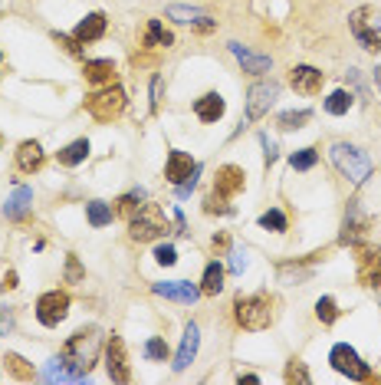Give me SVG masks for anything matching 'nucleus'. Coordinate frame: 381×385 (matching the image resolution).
Listing matches in <instances>:
<instances>
[{
	"label": "nucleus",
	"mask_w": 381,
	"mask_h": 385,
	"mask_svg": "<svg viewBox=\"0 0 381 385\" xmlns=\"http://www.w3.org/2000/svg\"><path fill=\"white\" fill-rule=\"evenodd\" d=\"M279 96V83H253L247 93V122H253V119H263L270 112V106L277 102Z\"/></svg>",
	"instance_id": "obj_11"
},
{
	"label": "nucleus",
	"mask_w": 381,
	"mask_h": 385,
	"mask_svg": "<svg viewBox=\"0 0 381 385\" xmlns=\"http://www.w3.org/2000/svg\"><path fill=\"white\" fill-rule=\"evenodd\" d=\"M17 168L20 172H27V174H33V172H40L43 168V148H40V142H23L17 148Z\"/></svg>",
	"instance_id": "obj_20"
},
{
	"label": "nucleus",
	"mask_w": 381,
	"mask_h": 385,
	"mask_svg": "<svg viewBox=\"0 0 381 385\" xmlns=\"http://www.w3.org/2000/svg\"><path fill=\"white\" fill-rule=\"evenodd\" d=\"M198 346H200V333L194 323H188L184 326V339H181V349H178V356H174V372H184V369L194 362V356H198Z\"/></svg>",
	"instance_id": "obj_17"
},
{
	"label": "nucleus",
	"mask_w": 381,
	"mask_h": 385,
	"mask_svg": "<svg viewBox=\"0 0 381 385\" xmlns=\"http://www.w3.org/2000/svg\"><path fill=\"white\" fill-rule=\"evenodd\" d=\"M315 162H319V152H315V148H299V152H293V158H289V165H293L296 172H309Z\"/></svg>",
	"instance_id": "obj_33"
},
{
	"label": "nucleus",
	"mask_w": 381,
	"mask_h": 385,
	"mask_svg": "<svg viewBox=\"0 0 381 385\" xmlns=\"http://www.w3.org/2000/svg\"><path fill=\"white\" fill-rule=\"evenodd\" d=\"M260 145H263V155H267V165L277 162V145H273V138H270V135H260Z\"/></svg>",
	"instance_id": "obj_44"
},
{
	"label": "nucleus",
	"mask_w": 381,
	"mask_h": 385,
	"mask_svg": "<svg viewBox=\"0 0 381 385\" xmlns=\"http://www.w3.org/2000/svg\"><path fill=\"white\" fill-rule=\"evenodd\" d=\"M230 247V237L227 234H217V237H214V251H227Z\"/></svg>",
	"instance_id": "obj_46"
},
{
	"label": "nucleus",
	"mask_w": 381,
	"mask_h": 385,
	"mask_svg": "<svg viewBox=\"0 0 381 385\" xmlns=\"http://www.w3.org/2000/svg\"><path fill=\"white\" fill-rule=\"evenodd\" d=\"M0 287H4V290H13V287H17V270H7V273H4V283H0Z\"/></svg>",
	"instance_id": "obj_45"
},
{
	"label": "nucleus",
	"mask_w": 381,
	"mask_h": 385,
	"mask_svg": "<svg viewBox=\"0 0 381 385\" xmlns=\"http://www.w3.org/2000/svg\"><path fill=\"white\" fill-rule=\"evenodd\" d=\"M375 83H378V86H381V66L375 69Z\"/></svg>",
	"instance_id": "obj_49"
},
{
	"label": "nucleus",
	"mask_w": 381,
	"mask_h": 385,
	"mask_svg": "<svg viewBox=\"0 0 381 385\" xmlns=\"http://www.w3.org/2000/svg\"><path fill=\"white\" fill-rule=\"evenodd\" d=\"M329 362H332L335 372H342V376L355 379V382H365V379H375V372L368 366H365L362 359H358V353H355L349 343H339V346H332V353H329Z\"/></svg>",
	"instance_id": "obj_8"
},
{
	"label": "nucleus",
	"mask_w": 381,
	"mask_h": 385,
	"mask_svg": "<svg viewBox=\"0 0 381 385\" xmlns=\"http://www.w3.org/2000/svg\"><path fill=\"white\" fill-rule=\"evenodd\" d=\"M368 227H372V221H368V214L362 211V204L358 201H349V214H345V224H342V237H339V244H358L368 234Z\"/></svg>",
	"instance_id": "obj_12"
},
{
	"label": "nucleus",
	"mask_w": 381,
	"mask_h": 385,
	"mask_svg": "<svg viewBox=\"0 0 381 385\" xmlns=\"http://www.w3.org/2000/svg\"><path fill=\"white\" fill-rule=\"evenodd\" d=\"M0 145H4V138H0Z\"/></svg>",
	"instance_id": "obj_50"
},
{
	"label": "nucleus",
	"mask_w": 381,
	"mask_h": 385,
	"mask_svg": "<svg viewBox=\"0 0 381 385\" xmlns=\"http://www.w3.org/2000/svg\"><path fill=\"white\" fill-rule=\"evenodd\" d=\"M230 270H234L237 277L247 270V251H243V247H234V251H230Z\"/></svg>",
	"instance_id": "obj_42"
},
{
	"label": "nucleus",
	"mask_w": 381,
	"mask_h": 385,
	"mask_svg": "<svg viewBox=\"0 0 381 385\" xmlns=\"http://www.w3.org/2000/svg\"><path fill=\"white\" fill-rule=\"evenodd\" d=\"M322 73L315 66H296L293 73H289V83H293L296 93H303V96H315L319 89H322Z\"/></svg>",
	"instance_id": "obj_16"
},
{
	"label": "nucleus",
	"mask_w": 381,
	"mask_h": 385,
	"mask_svg": "<svg viewBox=\"0 0 381 385\" xmlns=\"http://www.w3.org/2000/svg\"><path fill=\"white\" fill-rule=\"evenodd\" d=\"M86 155H89V142L86 138H76V142H69L66 148H59L56 158L63 168H76L79 162H86Z\"/></svg>",
	"instance_id": "obj_23"
},
{
	"label": "nucleus",
	"mask_w": 381,
	"mask_h": 385,
	"mask_svg": "<svg viewBox=\"0 0 381 385\" xmlns=\"http://www.w3.org/2000/svg\"><path fill=\"white\" fill-rule=\"evenodd\" d=\"M332 162L352 184H362L365 178L372 174V158H368L362 148H355V145H349V142L332 145Z\"/></svg>",
	"instance_id": "obj_4"
},
{
	"label": "nucleus",
	"mask_w": 381,
	"mask_h": 385,
	"mask_svg": "<svg viewBox=\"0 0 381 385\" xmlns=\"http://www.w3.org/2000/svg\"><path fill=\"white\" fill-rule=\"evenodd\" d=\"M86 214H89V224H92V227H105V224H112V218H115V211L105 201H89Z\"/></svg>",
	"instance_id": "obj_27"
},
{
	"label": "nucleus",
	"mask_w": 381,
	"mask_h": 385,
	"mask_svg": "<svg viewBox=\"0 0 381 385\" xmlns=\"http://www.w3.org/2000/svg\"><path fill=\"white\" fill-rule=\"evenodd\" d=\"M122 109H125V93L115 83L92 93V96H86V112L95 122H112V119L122 116Z\"/></svg>",
	"instance_id": "obj_6"
},
{
	"label": "nucleus",
	"mask_w": 381,
	"mask_h": 385,
	"mask_svg": "<svg viewBox=\"0 0 381 385\" xmlns=\"http://www.w3.org/2000/svg\"><path fill=\"white\" fill-rule=\"evenodd\" d=\"M204 211H207V214H230L234 208L227 204V198H220V194L214 191V194H207V201H204Z\"/></svg>",
	"instance_id": "obj_38"
},
{
	"label": "nucleus",
	"mask_w": 381,
	"mask_h": 385,
	"mask_svg": "<svg viewBox=\"0 0 381 385\" xmlns=\"http://www.w3.org/2000/svg\"><path fill=\"white\" fill-rule=\"evenodd\" d=\"M230 49H234V57L243 63V73H267L270 69V57H250L240 43H230Z\"/></svg>",
	"instance_id": "obj_26"
},
{
	"label": "nucleus",
	"mask_w": 381,
	"mask_h": 385,
	"mask_svg": "<svg viewBox=\"0 0 381 385\" xmlns=\"http://www.w3.org/2000/svg\"><path fill=\"white\" fill-rule=\"evenodd\" d=\"M30 201H33V191H30V188H13V194H10L7 208H4L10 221H20V218H27Z\"/></svg>",
	"instance_id": "obj_22"
},
{
	"label": "nucleus",
	"mask_w": 381,
	"mask_h": 385,
	"mask_svg": "<svg viewBox=\"0 0 381 385\" xmlns=\"http://www.w3.org/2000/svg\"><path fill=\"white\" fill-rule=\"evenodd\" d=\"M214 191L220 198H234L237 191H243V168H237V165H220L217 178H214Z\"/></svg>",
	"instance_id": "obj_15"
},
{
	"label": "nucleus",
	"mask_w": 381,
	"mask_h": 385,
	"mask_svg": "<svg viewBox=\"0 0 381 385\" xmlns=\"http://www.w3.org/2000/svg\"><path fill=\"white\" fill-rule=\"evenodd\" d=\"M164 231H168V218H164V211L158 204H142L128 218V237L138 244L158 241V237H164Z\"/></svg>",
	"instance_id": "obj_3"
},
{
	"label": "nucleus",
	"mask_w": 381,
	"mask_h": 385,
	"mask_svg": "<svg viewBox=\"0 0 381 385\" xmlns=\"http://www.w3.org/2000/svg\"><path fill=\"white\" fill-rule=\"evenodd\" d=\"M174 43V37L162 27V20H148V30H145V47L152 49H168Z\"/></svg>",
	"instance_id": "obj_24"
},
{
	"label": "nucleus",
	"mask_w": 381,
	"mask_h": 385,
	"mask_svg": "<svg viewBox=\"0 0 381 385\" xmlns=\"http://www.w3.org/2000/svg\"><path fill=\"white\" fill-rule=\"evenodd\" d=\"M83 277H86V270H83L79 257H76V254H69V260H66V280H69V283H79Z\"/></svg>",
	"instance_id": "obj_41"
},
{
	"label": "nucleus",
	"mask_w": 381,
	"mask_h": 385,
	"mask_svg": "<svg viewBox=\"0 0 381 385\" xmlns=\"http://www.w3.org/2000/svg\"><path fill=\"white\" fill-rule=\"evenodd\" d=\"M309 119H313V112H309V109H299V112H283V116L277 119V126L283 129V132H293V129H303Z\"/></svg>",
	"instance_id": "obj_30"
},
{
	"label": "nucleus",
	"mask_w": 381,
	"mask_h": 385,
	"mask_svg": "<svg viewBox=\"0 0 381 385\" xmlns=\"http://www.w3.org/2000/svg\"><path fill=\"white\" fill-rule=\"evenodd\" d=\"M224 112H227V102H224L217 93H207V96H200L198 102H194V116H198L200 122H217Z\"/></svg>",
	"instance_id": "obj_19"
},
{
	"label": "nucleus",
	"mask_w": 381,
	"mask_h": 385,
	"mask_svg": "<svg viewBox=\"0 0 381 385\" xmlns=\"http://www.w3.org/2000/svg\"><path fill=\"white\" fill-rule=\"evenodd\" d=\"M0 59H4V53H0Z\"/></svg>",
	"instance_id": "obj_51"
},
{
	"label": "nucleus",
	"mask_w": 381,
	"mask_h": 385,
	"mask_svg": "<svg viewBox=\"0 0 381 385\" xmlns=\"http://www.w3.org/2000/svg\"><path fill=\"white\" fill-rule=\"evenodd\" d=\"M220 290H224V267H220L217 260H214V263H207V270H204V280H200V293H204V297H217Z\"/></svg>",
	"instance_id": "obj_25"
},
{
	"label": "nucleus",
	"mask_w": 381,
	"mask_h": 385,
	"mask_svg": "<svg viewBox=\"0 0 381 385\" xmlns=\"http://www.w3.org/2000/svg\"><path fill=\"white\" fill-rule=\"evenodd\" d=\"M349 106H352V96H349L345 89H335L332 96L325 99V112H332V116H345Z\"/></svg>",
	"instance_id": "obj_31"
},
{
	"label": "nucleus",
	"mask_w": 381,
	"mask_h": 385,
	"mask_svg": "<svg viewBox=\"0 0 381 385\" xmlns=\"http://www.w3.org/2000/svg\"><path fill=\"white\" fill-rule=\"evenodd\" d=\"M138 201H145V191H128V194H122V198L115 201L112 211L119 214V218H132V214L138 211V208H142Z\"/></svg>",
	"instance_id": "obj_29"
},
{
	"label": "nucleus",
	"mask_w": 381,
	"mask_h": 385,
	"mask_svg": "<svg viewBox=\"0 0 381 385\" xmlns=\"http://www.w3.org/2000/svg\"><path fill=\"white\" fill-rule=\"evenodd\" d=\"M105 369H109L112 382H128V379H132V369H128V356H125L122 336L109 339V346H105Z\"/></svg>",
	"instance_id": "obj_13"
},
{
	"label": "nucleus",
	"mask_w": 381,
	"mask_h": 385,
	"mask_svg": "<svg viewBox=\"0 0 381 385\" xmlns=\"http://www.w3.org/2000/svg\"><path fill=\"white\" fill-rule=\"evenodd\" d=\"M155 260H158L162 267H174V263H178V251H174L171 244H162V247H155Z\"/></svg>",
	"instance_id": "obj_40"
},
{
	"label": "nucleus",
	"mask_w": 381,
	"mask_h": 385,
	"mask_svg": "<svg viewBox=\"0 0 381 385\" xmlns=\"http://www.w3.org/2000/svg\"><path fill=\"white\" fill-rule=\"evenodd\" d=\"M105 27H109L105 13H89L86 20H79L76 40H79V43H92V40H99V37L105 33Z\"/></svg>",
	"instance_id": "obj_21"
},
{
	"label": "nucleus",
	"mask_w": 381,
	"mask_h": 385,
	"mask_svg": "<svg viewBox=\"0 0 381 385\" xmlns=\"http://www.w3.org/2000/svg\"><path fill=\"white\" fill-rule=\"evenodd\" d=\"M99 346H102V333L99 326H83L76 329L73 336L63 343V362L69 369V379L73 382H83L89 376V369L95 366V359H99Z\"/></svg>",
	"instance_id": "obj_1"
},
{
	"label": "nucleus",
	"mask_w": 381,
	"mask_h": 385,
	"mask_svg": "<svg viewBox=\"0 0 381 385\" xmlns=\"http://www.w3.org/2000/svg\"><path fill=\"white\" fill-rule=\"evenodd\" d=\"M83 76H86L89 86H112L115 83V63L112 59H86Z\"/></svg>",
	"instance_id": "obj_18"
},
{
	"label": "nucleus",
	"mask_w": 381,
	"mask_h": 385,
	"mask_svg": "<svg viewBox=\"0 0 381 385\" xmlns=\"http://www.w3.org/2000/svg\"><path fill=\"white\" fill-rule=\"evenodd\" d=\"M152 290L164 300H178V303H194L200 297V287L188 283V280H168V283H152Z\"/></svg>",
	"instance_id": "obj_14"
},
{
	"label": "nucleus",
	"mask_w": 381,
	"mask_h": 385,
	"mask_svg": "<svg viewBox=\"0 0 381 385\" xmlns=\"http://www.w3.org/2000/svg\"><path fill=\"white\" fill-rule=\"evenodd\" d=\"M286 382H299V385L309 382V369H306L303 359H289V366H286Z\"/></svg>",
	"instance_id": "obj_35"
},
{
	"label": "nucleus",
	"mask_w": 381,
	"mask_h": 385,
	"mask_svg": "<svg viewBox=\"0 0 381 385\" xmlns=\"http://www.w3.org/2000/svg\"><path fill=\"white\" fill-rule=\"evenodd\" d=\"M168 17L181 20V23H198L204 13H200V10H194V7H168Z\"/></svg>",
	"instance_id": "obj_39"
},
{
	"label": "nucleus",
	"mask_w": 381,
	"mask_h": 385,
	"mask_svg": "<svg viewBox=\"0 0 381 385\" xmlns=\"http://www.w3.org/2000/svg\"><path fill=\"white\" fill-rule=\"evenodd\" d=\"M355 267L362 287H381V251L372 244H355Z\"/></svg>",
	"instance_id": "obj_9"
},
{
	"label": "nucleus",
	"mask_w": 381,
	"mask_h": 385,
	"mask_svg": "<svg viewBox=\"0 0 381 385\" xmlns=\"http://www.w3.org/2000/svg\"><path fill=\"white\" fill-rule=\"evenodd\" d=\"M40 379H43V382H63V379H69V369H66V362H63V356L49 359L47 369L40 372Z\"/></svg>",
	"instance_id": "obj_32"
},
{
	"label": "nucleus",
	"mask_w": 381,
	"mask_h": 385,
	"mask_svg": "<svg viewBox=\"0 0 381 385\" xmlns=\"http://www.w3.org/2000/svg\"><path fill=\"white\" fill-rule=\"evenodd\" d=\"M234 316H237V323L243 329H267L270 319H273V300L267 297V293H250V297H243L240 293L237 300H234Z\"/></svg>",
	"instance_id": "obj_2"
},
{
	"label": "nucleus",
	"mask_w": 381,
	"mask_h": 385,
	"mask_svg": "<svg viewBox=\"0 0 381 385\" xmlns=\"http://www.w3.org/2000/svg\"><path fill=\"white\" fill-rule=\"evenodd\" d=\"M315 316L322 319L325 326H332L335 319H339V307H335V300L332 297H322L319 303H315Z\"/></svg>",
	"instance_id": "obj_34"
},
{
	"label": "nucleus",
	"mask_w": 381,
	"mask_h": 385,
	"mask_svg": "<svg viewBox=\"0 0 381 385\" xmlns=\"http://www.w3.org/2000/svg\"><path fill=\"white\" fill-rule=\"evenodd\" d=\"M198 174H200V165L190 158L188 152H171L168 155V165H164V178L178 188V198H188L198 184Z\"/></svg>",
	"instance_id": "obj_5"
},
{
	"label": "nucleus",
	"mask_w": 381,
	"mask_h": 385,
	"mask_svg": "<svg viewBox=\"0 0 381 385\" xmlns=\"http://www.w3.org/2000/svg\"><path fill=\"white\" fill-rule=\"evenodd\" d=\"M349 27H352L355 37L362 40V47L368 49V53H381V20L375 17L372 7L355 10L352 20H349Z\"/></svg>",
	"instance_id": "obj_7"
},
{
	"label": "nucleus",
	"mask_w": 381,
	"mask_h": 385,
	"mask_svg": "<svg viewBox=\"0 0 381 385\" xmlns=\"http://www.w3.org/2000/svg\"><path fill=\"white\" fill-rule=\"evenodd\" d=\"M260 227H267V231H286V218L283 211H267V214H260Z\"/></svg>",
	"instance_id": "obj_37"
},
{
	"label": "nucleus",
	"mask_w": 381,
	"mask_h": 385,
	"mask_svg": "<svg viewBox=\"0 0 381 385\" xmlns=\"http://www.w3.org/2000/svg\"><path fill=\"white\" fill-rule=\"evenodd\" d=\"M145 356L155 359V362H164V359H168V343H164L162 336H152L145 343Z\"/></svg>",
	"instance_id": "obj_36"
},
{
	"label": "nucleus",
	"mask_w": 381,
	"mask_h": 385,
	"mask_svg": "<svg viewBox=\"0 0 381 385\" xmlns=\"http://www.w3.org/2000/svg\"><path fill=\"white\" fill-rule=\"evenodd\" d=\"M237 379H240V382H250V385H257V382H260V379H257V376H253V372H240V376H237Z\"/></svg>",
	"instance_id": "obj_48"
},
{
	"label": "nucleus",
	"mask_w": 381,
	"mask_h": 385,
	"mask_svg": "<svg viewBox=\"0 0 381 385\" xmlns=\"http://www.w3.org/2000/svg\"><path fill=\"white\" fill-rule=\"evenodd\" d=\"M174 227H178V234H188V224H184V214L174 211Z\"/></svg>",
	"instance_id": "obj_47"
},
{
	"label": "nucleus",
	"mask_w": 381,
	"mask_h": 385,
	"mask_svg": "<svg viewBox=\"0 0 381 385\" xmlns=\"http://www.w3.org/2000/svg\"><path fill=\"white\" fill-rule=\"evenodd\" d=\"M53 40H56L59 47H66L73 57H83V49H79V40H76V37L69 40V37H63V33H53Z\"/></svg>",
	"instance_id": "obj_43"
},
{
	"label": "nucleus",
	"mask_w": 381,
	"mask_h": 385,
	"mask_svg": "<svg viewBox=\"0 0 381 385\" xmlns=\"http://www.w3.org/2000/svg\"><path fill=\"white\" fill-rule=\"evenodd\" d=\"M69 313V297L63 290H49L37 300V319L43 326H59Z\"/></svg>",
	"instance_id": "obj_10"
},
{
	"label": "nucleus",
	"mask_w": 381,
	"mask_h": 385,
	"mask_svg": "<svg viewBox=\"0 0 381 385\" xmlns=\"http://www.w3.org/2000/svg\"><path fill=\"white\" fill-rule=\"evenodd\" d=\"M7 369L13 372V379H20V382H33V379H37L33 366H30L23 356H17V353H7Z\"/></svg>",
	"instance_id": "obj_28"
}]
</instances>
